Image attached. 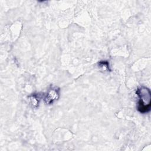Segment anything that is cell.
Wrapping results in <instances>:
<instances>
[{"label": "cell", "mask_w": 151, "mask_h": 151, "mask_svg": "<svg viewBox=\"0 0 151 151\" xmlns=\"http://www.w3.org/2000/svg\"><path fill=\"white\" fill-rule=\"evenodd\" d=\"M139 98L137 103V110L141 113H147L151 108V93L149 88L142 86L138 88L136 92Z\"/></svg>", "instance_id": "cell-1"}, {"label": "cell", "mask_w": 151, "mask_h": 151, "mask_svg": "<svg viewBox=\"0 0 151 151\" xmlns=\"http://www.w3.org/2000/svg\"><path fill=\"white\" fill-rule=\"evenodd\" d=\"M60 97V89L57 87L51 86L45 94L44 101L46 104L50 105L53 104L58 100Z\"/></svg>", "instance_id": "cell-2"}, {"label": "cell", "mask_w": 151, "mask_h": 151, "mask_svg": "<svg viewBox=\"0 0 151 151\" xmlns=\"http://www.w3.org/2000/svg\"><path fill=\"white\" fill-rule=\"evenodd\" d=\"M40 99H41V96L39 93L32 94V95L28 97L29 104L34 108H37L38 106Z\"/></svg>", "instance_id": "cell-3"}, {"label": "cell", "mask_w": 151, "mask_h": 151, "mask_svg": "<svg viewBox=\"0 0 151 151\" xmlns=\"http://www.w3.org/2000/svg\"><path fill=\"white\" fill-rule=\"evenodd\" d=\"M99 67L104 70H110L109 68V64L107 61H100L98 63Z\"/></svg>", "instance_id": "cell-4"}]
</instances>
